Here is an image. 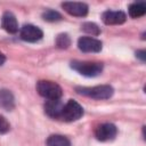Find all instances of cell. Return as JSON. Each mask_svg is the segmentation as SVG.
<instances>
[{"mask_svg": "<svg viewBox=\"0 0 146 146\" xmlns=\"http://www.w3.org/2000/svg\"><path fill=\"white\" fill-rule=\"evenodd\" d=\"M76 92L89 97L94 99H108L113 96L114 89L110 84H102V86H95V87H76Z\"/></svg>", "mask_w": 146, "mask_h": 146, "instance_id": "6da1fadb", "label": "cell"}, {"mask_svg": "<svg viewBox=\"0 0 146 146\" xmlns=\"http://www.w3.org/2000/svg\"><path fill=\"white\" fill-rule=\"evenodd\" d=\"M36 91L40 96L48 100L60 99L63 96V90L60 86L54 81L49 80H40L36 83Z\"/></svg>", "mask_w": 146, "mask_h": 146, "instance_id": "7a4b0ae2", "label": "cell"}, {"mask_svg": "<svg viewBox=\"0 0 146 146\" xmlns=\"http://www.w3.org/2000/svg\"><path fill=\"white\" fill-rule=\"evenodd\" d=\"M71 67L84 76H97L103 71V64L98 62H81V60H73L71 63Z\"/></svg>", "mask_w": 146, "mask_h": 146, "instance_id": "3957f363", "label": "cell"}, {"mask_svg": "<svg viewBox=\"0 0 146 146\" xmlns=\"http://www.w3.org/2000/svg\"><path fill=\"white\" fill-rule=\"evenodd\" d=\"M82 115H83L82 106L78 102L70 99L67 103L64 104L59 120H63L65 122H73V121L79 120Z\"/></svg>", "mask_w": 146, "mask_h": 146, "instance_id": "277c9868", "label": "cell"}, {"mask_svg": "<svg viewBox=\"0 0 146 146\" xmlns=\"http://www.w3.org/2000/svg\"><path fill=\"white\" fill-rule=\"evenodd\" d=\"M21 39L27 42H36L43 36V32L40 27L32 25V24H26L21 29L19 32Z\"/></svg>", "mask_w": 146, "mask_h": 146, "instance_id": "5b68a950", "label": "cell"}, {"mask_svg": "<svg viewBox=\"0 0 146 146\" xmlns=\"http://www.w3.org/2000/svg\"><path fill=\"white\" fill-rule=\"evenodd\" d=\"M117 129L113 123H103L95 130V137L100 141H108L115 138Z\"/></svg>", "mask_w": 146, "mask_h": 146, "instance_id": "8992f818", "label": "cell"}, {"mask_svg": "<svg viewBox=\"0 0 146 146\" xmlns=\"http://www.w3.org/2000/svg\"><path fill=\"white\" fill-rule=\"evenodd\" d=\"M78 47L83 52H99L102 50L103 43L100 40L95 38L81 36L78 40Z\"/></svg>", "mask_w": 146, "mask_h": 146, "instance_id": "52a82bcc", "label": "cell"}, {"mask_svg": "<svg viewBox=\"0 0 146 146\" xmlns=\"http://www.w3.org/2000/svg\"><path fill=\"white\" fill-rule=\"evenodd\" d=\"M63 9L75 17H84L88 14V6L83 2H72V1H66L62 3Z\"/></svg>", "mask_w": 146, "mask_h": 146, "instance_id": "ba28073f", "label": "cell"}, {"mask_svg": "<svg viewBox=\"0 0 146 146\" xmlns=\"http://www.w3.org/2000/svg\"><path fill=\"white\" fill-rule=\"evenodd\" d=\"M102 19L106 25H119L125 22L127 16L121 10H106L103 13Z\"/></svg>", "mask_w": 146, "mask_h": 146, "instance_id": "9c48e42d", "label": "cell"}, {"mask_svg": "<svg viewBox=\"0 0 146 146\" xmlns=\"http://www.w3.org/2000/svg\"><path fill=\"white\" fill-rule=\"evenodd\" d=\"M63 106H64V103H62L60 99L47 100L44 104V112L48 116L52 119H59L63 111Z\"/></svg>", "mask_w": 146, "mask_h": 146, "instance_id": "30bf717a", "label": "cell"}, {"mask_svg": "<svg viewBox=\"0 0 146 146\" xmlns=\"http://www.w3.org/2000/svg\"><path fill=\"white\" fill-rule=\"evenodd\" d=\"M2 27L8 32V33H16L18 31V23L15 17V15L10 11H6L2 16Z\"/></svg>", "mask_w": 146, "mask_h": 146, "instance_id": "8fae6325", "label": "cell"}, {"mask_svg": "<svg viewBox=\"0 0 146 146\" xmlns=\"http://www.w3.org/2000/svg\"><path fill=\"white\" fill-rule=\"evenodd\" d=\"M0 107L6 111H11L15 107V98L10 90L0 89Z\"/></svg>", "mask_w": 146, "mask_h": 146, "instance_id": "7c38bea8", "label": "cell"}, {"mask_svg": "<svg viewBox=\"0 0 146 146\" xmlns=\"http://www.w3.org/2000/svg\"><path fill=\"white\" fill-rule=\"evenodd\" d=\"M47 146H71V141L63 135H51L46 141Z\"/></svg>", "mask_w": 146, "mask_h": 146, "instance_id": "4fadbf2b", "label": "cell"}, {"mask_svg": "<svg viewBox=\"0 0 146 146\" xmlns=\"http://www.w3.org/2000/svg\"><path fill=\"white\" fill-rule=\"evenodd\" d=\"M146 13V3L145 2H133L129 6V16L132 18H138L144 16Z\"/></svg>", "mask_w": 146, "mask_h": 146, "instance_id": "5bb4252c", "label": "cell"}, {"mask_svg": "<svg viewBox=\"0 0 146 146\" xmlns=\"http://www.w3.org/2000/svg\"><path fill=\"white\" fill-rule=\"evenodd\" d=\"M56 44L60 49H67L71 46V39L66 33H60L56 38Z\"/></svg>", "mask_w": 146, "mask_h": 146, "instance_id": "9a60e30c", "label": "cell"}, {"mask_svg": "<svg viewBox=\"0 0 146 146\" xmlns=\"http://www.w3.org/2000/svg\"><path fill=\"white\" fill-rule=\"evenodd\" d=\"M42 18L44 21H47V22H58L63 17L58 11H55L52 9H48V10L42 13Z\"/></svg>", "mask_w": 146, "mask_h": 146, "instance_id": "2e32d148", "label": "cell"}, {"mask_svg": "<svg viewBox=\"0 0 146 146\" xmlns=\"http://www.w3.org/2000/svg\"><path fill=\"white\" fill-rule=\"evenodd\" d=\"M82 30L86 33L91 34V35H98V34H100V29L98 27V25L95 24V23H91V22L83 23L82 24Z\"/></svg>", "mask_w": 146, "mask_h": 146, "instance_id": "e0dca14e", "label": "cell"}, {"mask_svg": "<svg viewBox=\"0 0 146 146\" xmlns=\"http://www.w3.org/2000/svg\"><path fill=\"white\" fill-rule=\"evenodd\" d=\"M10 129V124L7 121L6 117H3L2 115H0V133H7Z\"/></svg>", "mask_w": 146, "mask_h": 146, "instance_id": "ac0fdd59", "label": "cell"}, {"mask_svg": "<svg viewBox=\"0 0 146 146\" xmlns=\"http://www.w3.org/2000/svg\"><path fill=\"white\" fill-rule=\"evenodd\" d=\"M136 57H138L141 62H145V59H146V52H145V50H138L136 52Z\"/></svg>", "mask_w": 146, "mask_h": 146, "instance_id": "d6986e66", "label": "cell"}, {"mask_svg": "<svg viewBox=\"0 0 146 146\" xmlns=\"http://www.w3.org/2000/svg\"><path fill=\"white\" fill-rule=\"evenodd\" d=\"M5 62H6V56H5L2 52H0V66H1Z\"/></svg>", "mask_w": 146, "mask_h": 146, "instance_id": "ffe728a7", "label": "cell"}]
</instances>
